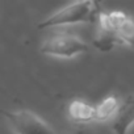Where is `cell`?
I'll use <instances>...</instances> for the list:
<instances>
[{
  "instance_id": "obj_6",
  "label": "cell",
  "mask_w": 134,
  "mask_h": 134,
  "mask_svg": "<svg viewBox=\"0 0 134 134\" xmlns=\"http://www.w3.org/2000/svg\"><path fill=\"white\" fill-rule=\"evenodd\" d=\"M67 113L74 122L78 124H88L95 121V107L80 100L71 101L67 108Z\"/></svg>"
},
{
  "instance_id": "obj_7",
  "label": "cell",
  "mask_w": 134,
  "mask_h": 134,
  "mask_svg": "<svg viewBox=\"0 0 134 134\" xmlns=\"http://www.w3.org/2000/svg\"><path fill=\"white\" fill-rule=\"evenodd\" d=\"M120 107V101L116 96H108L99 105L95 107V121H107L113 117Z\"/></svg>"
},
{
  "instance_id": "obj_4",
  "label": "cell",
  "mask_w": 134,
  "mask_h": 134,
  "mask_svg": "<svg viewBox=\"0 0 134 134\" xmlns=\"http://www.w3.org/2000/svg\"><path fill=\"white\" fill-rule=\"evenodd\" d=\"M96 34L93 38V46L103 53L110 51L113 50L117 45L121 43L120 38L117 37V33L113 28H110V25L107 21L105 17V12H99L97 19H96Z\"/></svg>"
},
{
  "instance_id": "obj_5",
  "label": "cell",
  "mask_w": 134,
  "mask_h": 134,
  "mask_svg": "<svg viewBox=\"0 0 134 134\" xmlns=\"http://www.w3.org/2000/svg\"><path fill=\"white\" fill-rule=\"evenodd\" d=\"M133 124H134V97H130L121 107H118L113 118L112 130L118 134H125Z\"/></svg>"
},
{
  "instance_id": "obj_2",
  "label": "cell",
  "mask_w": 134,
  "mask_h": 134,
  "mask_svg": "<svg viewBox=\"0 0 134 134\" xmlns=\"http://www.w3.org/2000/svg\"><path fill=\"white\" fill-rule=\"evenodd\" d=\"M42 54L58 58H72L88 51V45L74 34L59 33L49 37L40 47Z\"/></svg>"
},
{
  "instance_id": "obj_8",
  "label": "cell",
  "mask_w": 134,
  "mask_h": 134,
  "mask_svg": "<svg viewBox=\"0 0 134 134\" xmlns=\"http://www.w3.org/2000/svg\"><path fill=\"white\" fill-rule=\"evenodd\" d=\"M117 37L120 38L121 43L134 49V19L126 16L121 24L116 28Z\"/></svg>"
},
{
  "instance_id": "obj_3",
  "label": "cell",
  "mask_w": 134,
  "mask_h": 134,
  "mask_svg": "<svg viewBox=\"0 0 134 134\" xmlns=\"http://www.w3.org/2000/svg\"><path fill=\"white\" fill-rule=\"evenodd\" d=\"M12 131L21 134H32V133H54L53 127H50L41 117L29 110H17V112H5Z\"/></svg>"
},
{
  "instance_id": "obj_9",
  "label": "cell",
  "mask_w": 134,
  "mask_h": 134,
  "mask_svg": "<svg viewBox=\"0 0 134 134\" xmlns=\"http://www.w3.org/2000/svg\"><path fill=\"white\" fill-rule=\"evenodd\" d=\"M91 2H95V3H97V4H99V3L101 2V0H91Z\"/></svg>"
},
{
  "instance_id": "obj_1",
  "label": "cell",
  "mask_w": 134,
  "mask_h": 134,
  "mask_svg": "<svg viewBox=\"0 0 134 134\" xmlns=\"http://www.w3.org/2000/svg\"><path fill=\"white\" fill-rule=\"evenodd\" d=\"M99 4L91 0H75L74 3L57 11L38 24L40 29L57 28L64 25H75L83 23H96Z\"/></svg>"
}]
</instances>
